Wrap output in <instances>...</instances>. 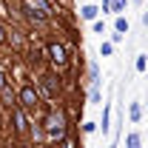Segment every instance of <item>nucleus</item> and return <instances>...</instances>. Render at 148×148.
Segmentation results:
<instances>
[{
	"label": "nucleus",
	"mask_w": 148,
	"mask_h": 148,
	"mask_svg": "<svg viewBox=\"0 0 148 148\" xmlns=\"http://www.w3.org/2000/svg\"><path fill=\"white\" fill-rule=\"evenodd\" d=\"M108 6H111V9H117V12H120V9H125V0H108Z\"/></svg>",
	"instance_id": "13"
},
{
	"label": "nucleus",
	"mask_w": 148,
	"mask_h": 148,
	"mask_svg": "<svg viewBox=\"0 0 148 148\" xmlns=\"http://www.w3.org/2000/svg\"><path fill=\"white\" fill-rule=\"evenodd\" d=\"M125 145H128V148H140V134H128Z\"/></svg>",
	"instance_id": "11"
},
{
	"label": "nucleus",
	"mask_w": 148,
	"mask_h": 148,
	"mask_svg": "<svg viewBox=\"0 0 148 148\" xmlns=\"http://www.w3.org/2000/svg\"><path fill=\"white\" fill-rule=\"evenodd\" d=\"M88 77H91V86H97V83H100V71H97V63H91V66H88Z\"/></svg>",
	"instance_id": "9"
},
{
	"label": "nucleus",
	"mask_w": 148,
	"mask_h": 148,
	"mask_svg": "<svg viewBox=\"0 0 148 148\" xmlns=\"http://www.w3.org/2000/svg\"><path fill=\"white\" fill-rule=\"evenodd\" d=\"M100 54H103V57H111V54H114V43H103V46H100Z\"/></svg>",
	"instance_id": "10"
},
{
	"label": "nucleus",
	"mask_w": 148,
	"mask_h": 148,
	"mask_svg": "<svg viewBox=\"0 0 148 148\" xmlns=\"http://www.w3.org/2000/svg\"><path fill=\"white\" fill-rule=\"evenodd\" d=\"M23 12H26L29 20L43 23V20L51 14V3H49V0H23Z\"/></svg>",
	"instance_id": "1"
},
{
	"label": "nucleus",
	"mask_w": 148,
	"mask_h": 148,
	"mask_svg": "<svg viewBox=\"0 0 148 148\" xmlns=\"http://www.w3.org/2000/svg\"><path fill=\"white\" fill-rule=\"evenodd\" d=\"M49 57H51V63L54 66H66V49L60 46V43H49Z\"/></svg>",
	"instance_id": "4"
},
{
	"label": "nucleus",
	"mask_w": 148,
	"mask_h": 148,
	"mask_svg": "<svg viewBox=\"0 0 148 148\" xmlns=\"http://www.w3.org/2000/svg\"><path fill=\"white\" fill-rule=\"evenodd\" d=\"M0 88H6V71H0Z\"/></svg>",
	"instance_id": "18"
},
{
	"label": "nucleus",
	"mask_w": 148,
	"mask_h": 148,
	"mask_svg": "<svg viewBox=\"0 0 148 148\" xmlns=\"http://www.w3.org/2000/svg\"><path fill=\"white\" fill-rule=\"evenodd\" d=\"M40 83H43V91L49 94V97H54V94L60 91V80H57L54 74H43V77H40Z\"/></svg>",
	"instance_id": "5"
},
{
	"label": "nucleus",
	"mask_w": 148,
	"mask_h": 148,
	"mask_svg": "<svg viewBox=\"0 0 148 148\" xmlns=\"http://www.w3.org/2000/svg\"><path fill=\"white\" fill-rule=\"evenodd\" d=\"M40 125H43V131L51 140H63V134H66V117H63V111H51Z\"/></svg>",
	"instance_id": "2"
},
{
	"label": "nucleus",
	"mask_w": 148,
	"mask_h": 148,
	"mask_svg": "<svg viewBox=\"0 0 148 148\" xmlns=\"http://www.w3.org/2000/svg\"><path fill=\"white\" fill-rule=\"evenodd\" d=\"M103 131H108V108L103 111Z\"/></svg>",
	"instance_id": "15"
},
{
	"label": "nucleus",
	"mask_w": 148,
	"mask_h": 148,
	"mask_svg": "<svg viewBox=\"0 0 148 148\" xmlns=\"http://www.w3.org/2000/svg\"><path fill=\"white\" fill-rule=\"evenodd\" d=\"M137 71H145V54L137 57Z\"/></svg>",
	"instance_id": "14"
},
{
	"label": "nucleus",
	"mask_w": 148,
	"mask_h": 148,
	"mask_svg": "<svg viewBox=\"0 0 148 148\" xmlns=\"http://www.w3.org/2000/svg\"><path fill=\"white\" fill-rule=\"evenodd\" d=\"M6 37H9V34H6V26H3V23H0V46H3V43H6Z\"/></svg>",
	"instance_id": "16"
},
{
	"label": "nucleus",
	"mask_w": 148,
	"mask_h": 148,
	"mask_svg": "<svg viewBox=\"0 0 148 148\" xmlns=\"http://www.w3.org/2000/svg\"><path fill=\"white\" fill-rule=\"evenodd\" d=\"M140 120H143V106L134 103V106H131V123H140Z\"/></svg>",
	"instance_id": "8"
},
{
	"label": "nucleus",
	"mask_w": 148,
	"mask_h": 148,
	"mask_svg": "<svg viewBox=\"0 0 148 148\" xmlns=\"http://www.w3.org/2000/svg\"><path fill=\"white\" fill-rule=\"evenodd\" d=\"M134 3H140V0H134Z\"/></svg>",
	"instance_id": "19"
},
{
	"label": "nucleus",
	"mask_w": 148,
	"mask_h": 148,
	"mask_svg": "<svg viewBox=\"0 0 148 148\" xmlns=\"http://www.w3.org/2000/svg\"><path fill=\"white\" fill-rule=\"evenodd\" d=\"M91 103H100V91H97V86L91 88Z\"/></svg>",
	"instance_id": "17"
},
{
	"label": "nucleus",
	"mask_w": 148,
	"mask_h": 148,
	"mask_svg": "<svg viewBox=\"0 0 148 148\" xmlns=\"http://www.w3.org/2000/svg\"><path fill=\"white\" fill-rule=\"evenodd\" d=\"M17 103H20V108H26V111H34L37 106H40V91H37L34 86H23L17 94Z\"/></svg>",
	"instance_id": "3"
},
{
	"label": "nucleus",
	"mask_w": 148,
	"mask_h": 148,
	"mask_svg": "<svg viewBox=\"0 0 148 148\" xmlns=\"http://www.w3.org/2000/svg\"><path fill=\"white\" fill-rule=\"evenodd\" d=\"M114 26H117V32H123V34L128 32V20H125V17H117V23H114Z\"/></svg>",
	"instance_id": "12"
},
{
	"label": "nucleus",
	"mask_w": 148,
	"mask_h": 148,
	"mask_svg": "<svg viewBox=\"0 0 148 148\" xmlns=\"http://www.w3.org/2000/svg\"><path fill=\"white\" fill-rule=\"evenodd\" d=\"M0 12H3V9H0Z\"/></svg>",
	"instance_id": "20"
},
{
	"label": "nucleus",
	"mask_w": 148,
	"mask_h": 148,
	"mask_svg": "<svg viewBox=\"0 0 148 148\" xmlns=\"http://www.w3.org/2000/svg\"><path fill=\"white\" fill-rule=\"evenodd\" d=\"M97 12H100L97 6H83V9H80V14H83L86 20H94V17H97Z\"/></svg>",
	"instance_id": "7"
},
{
	"label": "nucleus",
	"mask_w": 148,
	"mask_h": 148,
	"mask_svg": "<svg viewBox=\"0 0 148 148\" xmlns=\"http://www.w3.org/2000/svg\"><path fill=\"white\" fill-rule=\"evenodd\" d=\"M12 117H14V131H17V134H23V131H26V125H29V123H26L23 108H14V111H12Z\"/></svg>",
	"instance_id": "6"
}]
</instances>
